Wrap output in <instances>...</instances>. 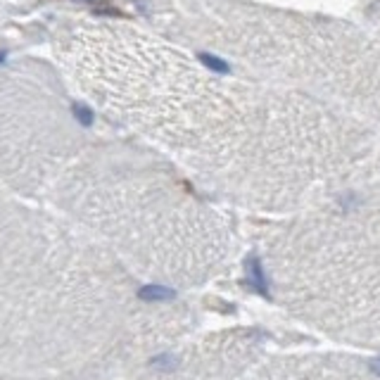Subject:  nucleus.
<instances>
[{
  "label": "nucleus",
  "mask_w": 380,
  "mask_h": 380,
  "mask_svg": "<svg viewBox=\"0 0 380 380\" xmlns=\"http://www.w3.org/2000/svg\"><path fill=\"white\" fill-rule=\"evenodd\" d=\"M378 371H380V364H378Z\"/></svg>",
  "instance_id": "nucleus-3"
},
{
  "label": "nucleus",
  "mask_w": 380,
  "mask_h": 380,
  "mask_svg": "<svg viewBox=\"0 0 380 380\" xmlns=\"http://www.w3.org/2000/svg\"><path fill=\"white\" fill-rule=\"evenodd\" d=\"M69 86L114 126L266 204L330 200L373 169L378 136L312 93L236 69L128 24L74 20L52 38Z\"/></svg>",
  "instance_id": "nucleus-1"
},
{
  "label": "nucleus",
  "mask_w": 380,
  "mask_h": 380,
  "mask_svg": "<svg viewBox=\"0 0 380 380\" xmlns=\"http://www.w3.org/2000/svg\"><path fill=\"white\" fill-rule=\"evenodd\" d=\"M178 36L224 48L266 79L295 86L380 131V38L359 29L238 0H169Z\"/></svg>",
  "instance_id": "nucleus-2"
}]
</instances>
